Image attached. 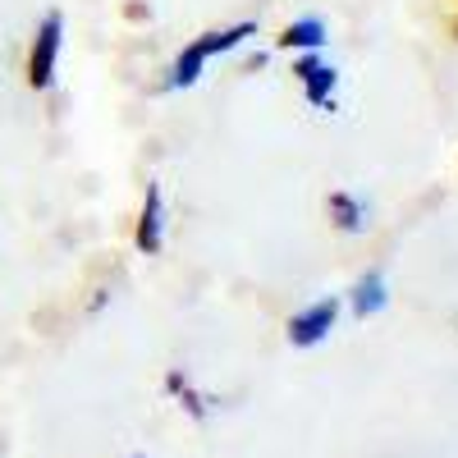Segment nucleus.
Wrapping results in <instances>:
<instances>
[{"instance_id":"nucleus-1","label":"nucleus","mask_w":458,"mask_h":458,"mask_svg":"<svg viewBox=\"0 0 458 458\" xmlns=\"http://www.w3.org/2000/svg\"><path fill=\"white\" fill-rule=\"evenodd\" d=\"M248 37H257V19H239V23H229V28H211L202 37H193L165 69V92H188V88H198L202 83V73L216 55H229V51H239Z\"/></svg>"},{"instance_id":"nucleus-2","label":"nucleus","mask_w":458,"mask_h":458,"mask_svg":"<svg viewBox=\"0 0 458 458\" xmlns=\"http://www.w3.org/2000/svg\"><path fill=\"white\" fill-rule=\"evenodd\" d=\"M60 51H64V14L47 10L42 19H37V32L28 42V60H23V79H28L32 92H51L55 88Z\"/></svg>"},{"instance_id":"nucleus-3","label":"nucleus","mask_w":458,"mask_h":458,"mask_svg":"<svg viewBox=\"0 0 458 458\" xmlns=\"http://www.w3.org/2000/svg\"><path fill=\"white\" fill-rule=\"evenodd\" d=\"M339 312H344V302L335 293L308 302L302 312L289 317V344H293V349H317V344H326L330 330H335V321H339Z\"/></svg>"},{"instance_id":"nucleus-4","label":"nucleus","mask_w":458,"mask_h":458,"mask_svg":"<svg viewBox=\"0 0 458 458\" xmlns=\"http://www.w3.org/2000/svg\"><path fill=\"white\" fill-rule=\"evenodd\" d=\"M133 248L142 257H157L165 248V193H161V179H147L142 211H138V225H133Z\"/></svg>"},{"instance_id":"nucleus-5","label":"nucleus","mask_w":458,"mask_h":458,"mask_svg":"<svg viewBox=\"0 0 458 458\" xmlns=\"http://www.w3.org/2000/svg\"><path fill=\"white\" fill-rule=\"evenodd\" d=\"M390 308V284H386V271H371L367 276H358V284L349 289V312L358 317V321H371V317H380Z\"/></svg>"},{"instance_id":"nucleus-6","label":"nucleus","mask_w":458,"mask_h":458,"mask_svg":"<svg viewBox=\"0 0 458 458\" xmlns=\"http://www.w3.org/2000/svg\"><path fill=\"white\" fill-rule=\"evenodd\" d=\"M326 216H330V225L339 229V234H367V229H371L367 202L353 198L349 188H335V193L326 198Z\"/></svg>"},{"instance_id":"nucleus-7","label":"nucleus","mask_w":458,"mask_h":458,"mask_svg":"<svg viewBox=\"0 0 458 458\" xmlns=\"http://www.w3.org/2000/svg\"><path fill=\"white\" fill-rule=\"evenodd\" d=\"M326 23L317 19V14H308V19H293V23H284L280 28V37H276V51H321L326 47Z\"/></svg>"},{"instance_id":"nucleus-8","label":"nucleus","mask_w":458,"mask_h":458,"mask_svg":"<svg viewBox=\"0 0 458 458\" xmlns=\"http://www.w3.org/2000/svg\"><path fill=\"white\" fill-rule=\"evenodd\" d=\"M335 88H339V69H335V64H326V60L308 73V79H302V97H308V106H317V110H326V114H335V110H339Z\"/></svg>"},{"instance_id":"nucleus-9","label":"nucleus","mask_w":458,"mask_h":458,"mask_svg":"<svg viewBox=\"0 0 458 458\" xmlns=\"http://www.w3.org/2000/svg\"><path fill=\"white\" fill-rule=\"evenodd\" d=\"M165 390H170V394L179 399V408H183L188 417H193V422H207V412H211V399L193 390V380H188V371H183V367H170V371H165Z\"/></svg>"},{"instance_id":"nucleus-10","label":"nucleus","mask_w":458,"mask_h":458,"mask_svg":"<svg viewBox=\"0 0 458 458\" xmlns=\"http://www.w3.org/2000/svg\"><path fill=\"white\" fill-rule=\"evenodd\" d=\"M124 14H129V19H151V5H142V0H129Z\"/></svg>"},{"instance_id":"nucleus-11","label":"nucleus","mask_w":458,"mask_h":458,"mask_svg":"<svg viewBox=\"0 0 458 458\" xmlns=\"http://www.w3.org/2000/svg\"><path fill=\"white\" fill-rule=\"evenodd\" d=\"M454 37H458V19H454Z\"/></svg>"},{"instance_id":"nucleus-12","label":"nucleus","mask_w":458,"mask_h":458,"mask_svg":"<svg viewBox=\"0 0 458 458\" xmlns=\"http://www.w3.org/2000/svg\"><path fill=\"white\" fill-rule=\"evenodd\" d=\"M133 458H142V454H133Z\"/></svg>"}]
</instances>
